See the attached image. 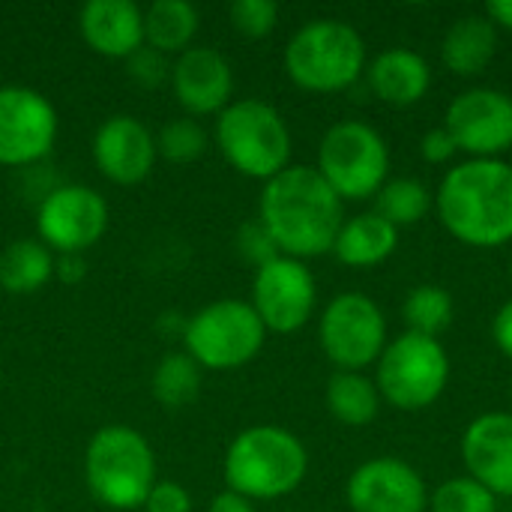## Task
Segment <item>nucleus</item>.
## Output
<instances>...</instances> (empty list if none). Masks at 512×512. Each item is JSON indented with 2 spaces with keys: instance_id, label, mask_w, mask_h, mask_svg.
<instances>
[{
  "instance_id": "nucleus-31",
  "label": "nucleus",
  "mask_w": 512,
  "mask_h": 512,
  "mask_svg": "<svg viewBox=\"0 0 512 512\" xmlns=\"http://www.w3.org/2000/svg\"><path fill=\"white\" fill-rule=\"evenodd\" d=\"M228 15H231V24L237 33H243L249 39H261V36L273 33V27L279 21V6L273 0H234Z\"/></svg>"
},
{
  "instance_id": "nucleus-15",
  "label": "nucleus",
  "mask_w": 512,
  "mask_h": 512,
  "mask_svg": "<svg viewBox=\"0 0 512 512\" xmlns=\"http://www.w3.org/2000/svg\"><path fill=\"white\" fill-rule=\"evenodd\" d=\"M345 498L354 512H426L429 507L420 471L393 456L363 462L348 477Z\"/></svg>"
},
{
  "instance_id": "nucleus-12",
  "label": "nucleus",
  "mask_w": 512,
  "mask_h": 512,
  "mask_svg": "<svg viewBox=\"0 0 512 512\" xmlns=\"http://www.w3.org/2000/svg\"><path fill=\"white\" fill-rule=\"evenodd\" d=\"M318 288L312 270L288 255H279L255 270L252 309L273 333H297L315 312Z\"/></svg>"
},
{
  "instance_id": "nucleus-10",
  "label": "nucleus",
  "mask_w": 512,
  "mask_h": 512,
  "mask_svg": "<svg viewBox=\"0 0 512 512\" xmlns=\"http://www.w3.org/2000/svg\"><path fill=\"white\" fill-rule=\"evenodd\" d=\"M318 339L339 372H363L387 348V318L372 297L339 294L321 312Z\"/></svg>"
},
{
  "instance_id": "nucleus-3",
  "label": "nucleus",
  "mask_w": 512,
  "mask_h": 512,
  "mask_svg": "<svg viewBox=\"0 0 512 512\" xmlns=\"http://www.w3.org/2000/svg\"><path fill=\"white\" fill-rule=\"evenodd\" d=\"M309 471L303 441L282 426H252L240 432L225 453V483L249 501L291 495Z\"/></svg>"
},
{
  "instance_id": "nucleus-28",
  "label": "nucleus",
  "mask_w": 512,
  "mask_h": 512,
  "mask_svg": "<svg viewBox=\"0 0 512 512\" xmlns=\"http://www.w3.org/2000/svg\"><path fill=\"white\" fill-rule=\"evenodd\" d=\"M402 318L408 333L438 339L453 324V297L438 285H420L405 297Z\"/></svg>"
},
{
  "instance_id": "nucleus-41",
  "label": "nucleus",
  "mask_w": 512,
  "mask_h": 512,
  "mask_svg": "<svg viewBox=\"0 0 512 512\" xmlns=\"http://www.w3.org/2000/svg\"><path fill=\"white\" fill-rule=\"evenodd\" d=\"M510 402H512V390H510Z\"/></svg>"
},
{
  "instance_id": "nucleus-2",
  "label": "nucleus",
  "mask_w": 512,
  "mask_h": 512,
  "mask_svg": "<svg viewBox=\"0 0 512 512\" xmlns=\"http://www.w3.org/2000/svg\"><path fill=\"white\" fill-rule=\"evenodd\" d=\"M435 207L441 225L465 246L498 249L512 240V165L468 159L447 171Z\"/></svg>"
},
{
  "instance_id": "nucleus-35",
  "label": "nucleus",
  "mask_w": 512,
  "mask_h": 512,
  "mask_svg": "<svg viewBox=\"0 0 512 512\" xmlns=\"http://www.w3.org/2000/svg\"><path fill=\"white\" fill-rule=\"evenodd\" d=\"M420 153H423V159H426V162H432V165H444V162H450V159L459 153V147H456L453 135H450L444 126H438V129H429V132L423 135V141H420Z\"/></svg>"
},
{
  "instance_id": "nucleus-30",
  "label": "nucleus",
  "mask_w": 512,
  "mask_h": 512,
  "mask_svg": "<svg viewBox=\"0 0 512 512\" xmlns=\"http://www.w3.org/2000/svg\"><path fill=\"white\" fill-rule=\"evenodd\" d=\"M204 150H207V135L201 129V123L192 117H180V120L165 123L159 138H156V153L174 165L195 162Z\"/></svg>"
},
{
  "instance_id": "nucleus-5",
  "label": "nucleus",
  "mask_w": 512,
  "mask_h": 512,
  "mask_svg": "<svg viewBox=\"0 0 512 512\" xmlns=\"http://www.w3.org/2000/svg\"><path fill=\"white\" fill-rule=\"evenodd\" d=\"M84 477L99 504L111 510H138L156 486V459L135 429L105 426L87 444Z\"/></svg>"
},
{
  "instance_id": "nucleus-21",
  "label": "nucleus",
  "mask_w": 512,
  "mask_h": 512,
  "mask_svg": "<svg viewBox=\"0 0 512 512\" xmlns=\"http://www.w3.org/2000/svg\"><path fill=\"white\" fill-rule=\"evenodd\" d=\"M396 246H399V228H393L378 213H360L342 222L333 243V255L345 267L366 270L384 264L396 252Z\"/></svg>"
},
{
  "instance_id": "nucleus-4",
  "label": "nucleus",
  "mask_w": 512,
  "mask_h": 512,
  "mask_svg": "<svg viewBox=\"0 0 512 512\" xmlns=\"http://www.w3.org/2000/svg\"><path fill=\"white\" fill-rule=\"evenodd\" d=\"M285 72L309 93L348 90L366 72V42L348 21L315 18L291 36Z\"/></svg>"
},
{
  "instance_id": "nucleus-39",
  "label": "nucleus",
  "mask_w": 512,
  "mask_h": 512,
  "mask_svg": "<svg viewBox=\"0 0 512 512\" xmlns=\"http://www.w3.org/2000/svg\"><path fill=\"white\" fill-rule=\"evenodd\" d=\"M486 18H489L495 27L512 30V0H489V3H486Z\"/></svg>"
},
{
  "instance_id": "nucleus-18",
  "label": "nucleus",
  "mask_w": 512,
  "mask_h": 512,
  "mask_svg": "<svg viewBox=\"0 0 512 512\" xmlns=\"http://www.w3.org/2000/svg\"><path fill=\"white\" fill-rule=\"evenodd\" d=\"M171 84L177 93V102L201 117V114H222L231 105L234 93V72L231 63L216 51V48H186L174 69H171Z\"/></svg>"
},
{
  "instance_id": "nucleus-17",
  "label": "nucleus",
  "mask_w": 512,
  "mask_h": 512,
  "mask_svg": "<svg viewBox=\"0 0 512 512\" xmlns=\"http://www.w3.org/2000/svg\"><path fill=\"white\" fill-rule=\"evenodd\" d=\"M468 477L495 498H512V414L492 411L477 417L462 435Z\"/></svg>"
},
{
  "instance_id": "nucleus-37",
  "label": "nucleus",
  "mask_w": 512,
  "mask_h": 512,
  "mask_svg": "<svg viewBox=\"0 0 512 512\" xmlns=\"http://www.w3.org/2000/svg\"><path fill=\"white\" fill-rule=\"evenodd\" d=\"M207 512H255V507H252L249 498H243L237 492H222V495H216L210 501Z\"/></svg>"
},
{
  "instance_id": "nucleus-6",
  "label": "nucleus",
  "mask_w": 512,
  "mask_h": 512,
  "mask_svg": "<svg viewBox=\"0 0 512 512\" xmlns=\"http://www.w3.org/2000/svg\"><path fill=\"white\" fill-rule=\"evenodd\" d=\"M216 144L234 171L264 183L282 174L291 159L288 123L261 99L231 102L216 120Z\"/></svg>"
},
{
  "instance_id": "nucleus-33",
  "label": "nucleus",
  "mask_w": 512,
  "mask_h": 512,
  "mask_svg": "<svg viewBox=\"0 0 512 512\" xmlns=\"http://www.w3.org/2000/svg\"><path fill=\"white\" fill-rule=\"evenodd\" d=\"M237 246H240V255H243L249 264H255V267H264L267 261L279 258V249H276L273 237L267 234V228L261 225V219H258V222H246V225L240 228Z\"/></svg>"
},
{
  "instance_id": "nucleus-19",
  "label": "nucleus",
  "mask_w": 512,
  "mask_h": 512,
  "mask_svg": "<svg viewBox=\"0 0 512 512\" xmlns=\"http://www.w3.org/2000/svg\"><path fill=\"white\" fill-rule=\"evenodd\" d=\"M84 42L102 57H132L144 45V12L132 0H90L78 15Z\"/></svg>"
},
{
  "instance_id": "nucleus-9",
  "label": "nucleus",
  "mask_w": 512,
  "mask_h": 512,
  "mask_svg": "<svg viewBox=\"0 0 512 512\" xmlns=\"http://www.w3.org/2000/svg\"><path fill=\"white\" fill-rule=\"evenodd\" d=\"M375 387L399 411H423L435 405L450 381V357L438 339L402 333L387 342L378 357Z\"/></svg>"
},
{
  "instance_id": "nucleus-32",
  "label": "nucleus",
  "mask_w": 512,
  "mask_h": 512,
  "mask_svg": "<svg viewBox=\"0 0 512 512\" xmlns=\"http://www.w3.org/2000/svg\"><path fill=\"white\" fill-rule=\"evenodd\" d=\"M129 63V78L138 84V87H159L165 78H168V63H165V54H159L156 48L150 45H141L132 57H126Z\"/></svg>"
},
{
  "instance_id": "nucleus-16",
  "label": "nucleus",
  "mask_w": 512,
  "mask_h": 512,
  "mask_svg": "<svg viewBox=\"0 0 512 512\" xmlns=\"http://www.w3.org/2000/svg\"><path fill=\"white\" fill-rule=\"evenodd\" d=\"M156 138L153 132L129 114L108 117L93 138L96 168L117 186H135L150 177L156 165Z\"/></svg>"
},
{
  "instance_id": "nucleus-1",
  "label": "nucleus",
  "mask_w": 512,
  "mask_h": 512,
  "mask_svg": "<svg viewBox=\"0 0 512 512\" xmlns=\"http://www.w3.org/2000/svg\"><path fill=\"white\" fill-rule=\"evenodd\" d=\"M345 201L327 186L312 165H288L264 183L261 225L273 237L279 255L318 258L333 252L336 234L345 222Z\"/></svg>"
},
{
  "instance_id": "nucleus-40",
  "label": "nucleus",
  "mask_w": 512,
  "mask_h": 512,
  "mask_svg": "<svg viewBox=\"0 0 512 512\" xmlns=\"http://www.w3.org/2000/svg\"><path fill=\"white\" fill-rule=\"evenodd\" d=\"M510 279H512V267H510Z\"/></svg>"
},
{
  "instance_id": "nucleus-26",
  "label": "nucleus",
  "mask_w": 512,
  "mask_h": 512,
  "mask_svg": "<svg viewBox=\"0 0 512 512\" xmlns=\"http://www.w3.org/2000/svg\"><path fill=\"white\" fill-rule=\"evenodd\" d=\"M201 393V366L183 354H165L153 372V396L162 408L180 411Z\"/></svg>"
},
{
  "instance_id": "nucleus-8",
  "label": "nucleus",
  "mask_w": 512,
  "mask_h": 512,
  "mask_svg": "<svg viewBox=\"0 0 512 512\" xmlns=\"http://www.w3.org/2000/svg\"><path fill=\"white\" fill-rule=\"evenodd\" d=\"M267 327L255 315L252 303L216 300L195 312L183 327L186 354L201 369L231 372L258 357L264 348Z\"/></svg>"
},
{
  "instance_id": "nucleus-36",
  "label": "nucleus",
  "mask_w": 512,
  "mask_h": 512,
  "mask_svg": "<svg viewBox=\"0 0 512 512\" xmlns=\"http://www.w3.org/2000/svg\"><path fill=\"white\" fill-rule=\"evenodd\" d=\"M492 336H495V345L501 348V354H507L512 360V300H507L495 321H492Z\"/></svg>"
},
{
  "instance_id": "nucleus-25",
  "label": "nucleus",
  "mask_w": 512,
  "mask_h": 512,
  "mask_svg": "<svg viewBox=\"0 0 512 512\" xmlns=\"http://www.w3.org/2000/svg\"><path fill=\"white\" fill-rule=\"evenodd\" d=\"M327 408L345 426H369L381 411V393L363 372H336L327 381Z\"/></svg>"
},
{
  "instance_id": "nucleus-11",
  "label": "nucleus",
  "mask_w": 512,
  "mask_h": 512,
  "mask_svg": "<svg viewBox=\"0 0 512 512\" xmlns=\"http://www.w3.org/2000/svg\"><path fill=\"white\" fill-rule=\"evenodd\" d=\"M108 228V204L105 198L81 183L51 189L36 213L39 240L60 255H81L96 246Z\"/></svg>"
},
{
  "instance_id": "nucleus-14",
  "label": "nucleus",
  "mask_w": 512,
  "mask_h": 512,
  "mask_svg": "<svg viewBox=\"0 0 512 512\" xmlns=\"http://www.w3.org/2000/svg\"><path fill=\"white\" fill-rule=\"evenodd\" d=\"M57 138L54 105L30 87H0V165L21 168L39 162Z\"/></svg>"
},
{
  "instance_id": "nucleus-7",
  "label": "nucleus",
  "mask_w": 512,
  "mask_h": 512,
  "mask_svg": "<svg viewBox=\"0 0 512 512\" xmlns=\"http://www.w3.org/2000/svg\"><path fill=\"white\" fill-rule=\"evenodd\" d=\"M315 168L342 201H366L387 183L390 150L369 123L342 120L324 132Z\"/></svg>"
},
{
  "instance_id": "nucleus-38",
  "label": "nucleus",
  "mask_w": 512,
  "mask_h": 512,
  "mask_svg": "<svg viewBox=\"0 0 512 512\" xmlns=\"http://www.w3.org/2000/svg\"><path fill=\"white\" fill-rule=\"evenodd\" d=\"M54 276L63 282H81L84 276V258L81 255H60L54 261Z\"/></svg>"
},
{
  "instance_id": "nucleus-27",
  "label": "nucleus",
  "mask_w": 512,
  "mask_h": 512,
  "mask_svg": "<svg viewBox=\"0 0 512 512\" xmlns=\"http://www.w3.org/2000/svg\"><path fill=\"white\" fill-rule=\"evenodd\" d=\"M432 204H435L432 192L426 189V183H420L414 177L387 180L381 186V192L375 195V213L381 219H387L393 228L420 222L432 210Z\"/></svg>"
},
{
  "instance_id": "nucleus-24",
  "label": "nucleus",
  "mask_w": 512,
  "mask_h": 512,
  "mask_svg": "<svg viewBox=\"0 0 512 512\" xmlns=\"http://www.w3.org/2000/svg\"><path fill=\"white\" fill-rule=\"evenodd\" d=\"M54 276V255L42 240H15L0 252V288L33 294Z\"/></svg>"
},
{
  "instance_id": "nucleus-29",
  "label": "nucleus",
  "mask_w": 512,
  "mask_h": 512,
  "mask_svg": "<svg viewBox=\"0 0 512 512\" xmlns=\"http://www.w3.org/2000/svg\"><path fill=\"white\" fill-rule=\"evenodd\" d=\"M432 512H498V498L471 477H453L429 495Z\"/></svg>"
},
{
  "instance_id": "nucleus-22",
  "label": "nucleus",
  "mask_w": 512,
  "mask_h": 512,
  "mask_svg": "<svg viewBox=\"0 0 512 512\" xmlns=\"http://www.w3.org/2000/svg\"><path fill=\"white\" fill-rule=\"evenodd\" d=\"M498 51V27L486 15H462L441 42V60L453 75H480Z\"/></svg>"
},
{
  "instance_id": "nucleus-23",
  "label": "nucleus",
  "mask_w": 512,
  "mask_h": 512,
  "mask_svg": "<svg viewBox=\"0 0 512 512\" xmlns=\"http://www.w3.org/2000/svg\"><path fill=\"white\" fill-rule=\"evenodd\" d=\"M198 33V9L189 0H156L144 12V42L159 54H183Z\"/></svg>"
},
{
  "instance_id": "nucleus-20",
  "label": "nucleus",
  "mask_w": 512,
  "mask_h": 512,
  "mask_svg": "<svg viewBox=\"0 0 512 512\" xmlns=\"http://www.w3.org/2000/svg\"><path fill=\"white\" fill-rule=\"evenodd\" d=\"M366 81H369V90L381 102L405 108V105L420 102L429 93L432 69L426 57H420L411 48H387L366 69Z\"/></svg>"
},
{
  "instance_id": "nucleus-13",
  "label": "nucleus",
  "mask_w": 512,
  "mask_h": 512,
  "mask_svg": "<svg viewBox=\"0 0 512 512\" xmlns=\"http://www.w3.org/2000/svg\"><path fill=\"white\" fill-rule=\"evenodd\" d=\"M444 129L471 159H501L512 150V96L495 87H471L450 102Z\"/></svg>"
},
{
  "instance_id": "nucleus-34",
  "label": "nucleus",
  "mask_w": 512,
  "mask_h": 512,
  "mask_svg": "<svg viewBox=\"0 0 512 512\" xmlns=\"http://www.w3.org/2000/svg\"><path fill=\"white\" fill-rule=\"evenodd\" d=\"M144 510L147 512H192V498L189 492L180 486V483H171V480H159L147 501H144Z\"/></svg>"
}]
</instances>
